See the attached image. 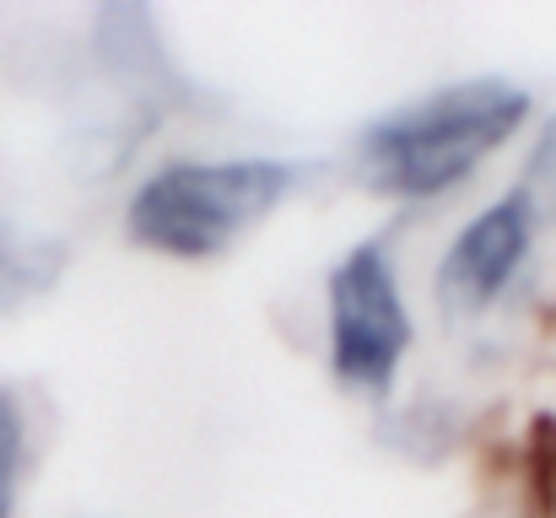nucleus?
<instances>
[{"label": "nucleus", "instance_id": "5", "mask_svg": "<svg viewBox=\"0 0 556 518\" xmlns=\"http://www.w3.org/2000/svg\"><path fill=\"white\" fill-rule=\"evenodd\" d=\"M16 476H22V416H16V400L0 389V518H11Z\"/></svg>", "mask_w": 556, "mask_h": 518}, {"label": "nucleus", "instance_id": "3", "mask_svg": "<svg viewBox=\"0 0 556 518\" xmlns=\"http://www.w3.org/2000/svg\"><path fill=\"white\" fill-rule=\"evenodd\" d=\"M410 345V319L394 287V265L378 243H357L330 276V356L336 372L363 389L383 394L400 372Z\"/></svg>", "mask_w": 556, "mask_h": 518}, {"label": "nucleus", "instance_id": "2", "mask_svg": "<svg viewBox=\"0 0 556 518\" xmlns=\"http://www.w3.org/2000/svg\"><path fill=\"white\" fill-rule=\"evenodd\" d=\"M298 189L292 163L232 157V163H174L152 173L130 200V232L147 249L211 260L232 249L254 222H265Z\"/></svg>", "mask_w": 556, "mask_h": 518}, {"label": "nucleus", "instance_id": "6", "mask_svg": "<svg viewBox=\"0 0 556 518\" xmlns=\"http://www.w3.org/2000/svg\"><path fill=\"white\" fill-rule=\"evenodd\" d=\"M530 465H535V497L541 508H556V421H535V443H530Z\"/></svg>", "mask_w": 556, "mask_h": 518}, {"label": "nucleus", "instance_id": "4", "mask_svg": "<svg viewBox=\"0 0 556 518\" xmlns=\"http://www.w3.org/2000/svg\"><path fill=\"white\" fill-rule=\"evenodd\" d=\"M530 238H535V200L525 189H514L508 200L486 205L448 249L443 270H438V298L443 308L459 319V314H486L508 281L519 276L525 254H530Z\"/></svg>", "mask_w": 556, "mask_h": 518}, {"label": "nucleus", "instance_id": "1", "mask_svg": "<svg viewBox=\"0 0 556 518\" xmlns=\"http://www.w3.org/2000/svg\"><path fill=\"white\" fill-rule=\"evenodd\" d=\"M530 114V92L508 81H454L438 87L383 119H372L357 141L363 178L383 194H443L481 157H492Z\"/></svg>", "mask_w": 556, "mask_h": 518}]
</instances>
